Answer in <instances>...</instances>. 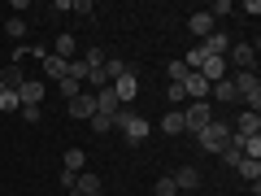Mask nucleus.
Instances as JSON below:
<instances>
[{
	"instance_id": "obj_27",
	"label": "nucleus",
	"mask_w": 261,
	"mask_h": 196,
	"mask_svg": "<svg viewBox=\"0 0 261 196\" xmlns=\"http://www.w3.org/2000/svg\"><path fill=\"white\" fill-rule=\"evenodd\" d=\"M5 35H9V39H22V35H27V22H22V18H9V22H5Z\"/></svg>"
},
{
	"instance_id": "obj_22",
	"label": "nucleus",
	"mask_w": 261,
	"mask_h": 196,
	"mask_svg": "<svg viewBox=\"0 0 261 196\" xmlns=\"http://www.w3.org/2000/svg\"><path fill=\"white\" fill-rule=\"evenodd\" d=\"M83 166H87V153L83 149H70V153H65V170H70V175H83Z\"/></svg>"
},
{
	"instance_id": "obj_13",
	"label": "nucleus",
	"mask_w": 261,
	"mask_h": 196,
	"mask_svg": "<svg viewBox=\"0 0 261 196\" xmlns=\"http://www.w3.org/2000/svg\"><path fill=\"white\" fill-rule=\"evenodd\" d=\"M53 57H61V61H74V57H79V39H74V35H57Z\"/></svg>"
},
{
	"instance_id": "obj_31",
	"label": "nucleus",
	"mask_w": 261,
	"mask_h": 196,
	"mask_svg": "<svg viewBox=\"0 0 261 196\" xmlns=\"http://www.w3.org/2000/svg\"><path fill=\"white\" fill-rule=\"evenodd\" d=\"M226 13H235V5H231V0H218V5H214V9H209V18H226Z\"/></svg>"
},
{
	"instance_id": "obj_2",
	"label": "nucleus",
	"mask_w": 261,
	"mask_h": 196,
	"mask_svg": "<svg viewBox=\"0 0 261 196\" xmlns=\"http://www.w3.org/2000/svg\"><path fill=\"white\" fill-rule=\"evenodd\" d=\"M231 83H235V101H244V105H248V113H257V109H261V83H257V70H240Z\"/></svg>"
},
{
	"instance_id": "obj_35",
	"label": "nucleus",
	"mask_w": 261,
	"mask_h": 196,
	"mask_svg": "<svg viewBox=\"0 0 261 196\" xmlns=\"http://www.w3.org/2000/svg\"><path fill=\"white\" fill-rule=\"evenodd\" d=\"M74 179H79V175H70V170H61V179H57V183H61L65 192H74Z\"/></svg>"
},
{
	"instance_id": "obj_15",
	"label": "nucleus",
	"mask_w": 261,
	"mask_h": 196,
	"mask_svg": "<svg viewBox=\"0 0 261 196\" xmlns=\"http://www.w3.org/2000/svg\"><path fill=\"white\" fill-rule=\"evenodd\" d=\"M235 135H261V113H240V122H235Z\"/></svg>"
},
{
	"instance_id": "obj_10",
	"label": "nucleus",
	"mask_w": 261,
	"mask_h": 196,
	"mask_svg": "<svg viewBox=\"0 0 261 196\" xmlns=\"http://www.w3.org/2000/svg\"><path fill=\"white\" fill-rule=\"evenodd\" d=\"M226 48H231V35H222V31H214V35L200 39V53L205 57H226Z\"/></svg>"
},
{
	"instance_id": "obj_7",
	"label": "nucleus",
	"mask_w": 261,
	"mask_h": 196,
	"mask_svg": "<svg viewBox=\"0 0 261 196\" xmlns=\"http://www.w3.org/2000/svg\"><path fill=\"white\" fill-rule=\"evenodd\" d=\"M183 96H187V101H209V83H205V75L187 70V75H183Z\"/></svg>"
},
{
	"instance_id": "obj_18",
	"label": "nucleus",
	"mask_w": 261,
	"mask_h": 196,
	"mask_svg": "<svg viewBox=\"0 0 261 196\" xmlns=\"http://www.w3.org/2000/svg\"><path fill=\"white\" fill-rule=\"evenodd\" d=\"M39 61H44V75H48V79H57V83L65 79V61H61V57L48 53V57H39Z\"/></svg>"
},
{
	"instance_id": "obj_32",
	"label": "nucleus",
	"mask_w": 261,
	"mask_h": 196,
	"mask_svg": "<svg viewBox=\"0 0 261 196\" xmlns=\"http://www.w3.org/2000/svg\"><path fill=\"white\" fill-rule=\"evenodd\" d=\"M166 96H170V105H183V101H187V96H183V83H170Z\"/></svg>"
},
{
	"instance_id": "obj_4",
	"label": "nucleus",
	"mask_w": 261,
	"mask_h": 196,
	"mask_svg": "<svg viewBox=\"0 0 261 196\" xmlns=\"http://www.w3.org/2000/svg\"><path fill=\"white\" fill-rule=\"evenodd\" d=\"M209 122H214V105H209V101H187V109H183V131H187V135L205 131Z\"/></svg>"
},
{
	"instance_id": "obj_6",
	"label": "nucleus",
	"mask_w": 261,
	"mask_h": 196,
	"mask_svg": "<svg viewBox=\"0 0 261 196\" xmlns=\"http://www.w3.org/2000/svg\"><path fill=\"white\" fill-rule=\"evenodd\" d=\"M226 61H235V70H252L257 65V48L252 44H231L226 48Z\"/></svg>"
},
{
	"instance_id": "obj_26",
	"label": "nucleus",
	"mask_w": 261,
	"mask_h": 196,
	"mask_svg": "<svg viewBox=\"0 0 261 196\" xmlns=\"http://www.w3.org/2000/svg\"><path fill=\"white\" fill-rule=\"evenodd\" d=\"M18 118H22V122H39V118H44V105H22Z\"/></svg>"
},
{
	"instance_id": "obj_17",
	"label": "nucleus",
	"mask_w": 261,
	"mask_h": 196,
	"mask_svg": "<svg viewBox=\"0 0 261 196\" xmlns=\"http://www.w3.org/2000/svg\"><path fill=\"white\" fill-rule=\"evenodd\" d=\"M170 179H174V187H200V170H196V166H183V170H174Z\"/></svg>"
},
{
	"instance_id": "obj_24",
	"label": "nucleus",
	"mask_w": 261,
	"mask_h": 196,
	"mask_svg": "<svg viewBox=\"0 0 261 196\" xmlns=\"http://www.w3.org/2000/svg\"><path fill=\"white\" fill-rule=\"evenodd\" d=\"M174 192H178V187H174V179H170V175H161L157 183H152V196H174Z\"/></svg>"
},
{
	"instance_id": "obj_20",
	"label": "nucleus",
	"mask_w": 261,
	"mask_h": 196,
	"mask_svg": "<svg viewBox=\"0 0 261 196\" xmlns=\"http://www.w3.org/2000/svg\"><path fill=\"white\" fill-rule=\"evenodd\" d=\"M235 170H240V175L248 179V183H261V161H252V157H240V166H235Z\"/></svg>"
},
{
	"instance_id": "obj_1",
	"label": "nucleus",
	"mask_w": 261,
	"mask_h": 196,
	"mask_svg": "<svg viewBox=\"0 0 261 196\" xmlns=\"http://www.w3.org/2000/svg\"><path fill=\"white\" fill-rule=\"evenodd\" d=\"M226 140H231V122H226V118H214L205 131H196V144H200V153H214V157L222 153Z\"/></svg>"
},
{
	"instance_id": "obj_9",
	"label": "nucleus",
	"mask_w": 261,
	"mask_h": 196,
	"mask_svg": "<svg viewBox=\"0 0 261 196\" xmlns=\"http://www.w3.org/2000/svg\"><path fill=\"white\" fill-rule=\"evenodd\" d=\"M100 187H105V183H100V175H92V170H83V175L74 179V192H70V196H105Z\"/></svg>"
},
{
	"instance_id": "obj_14",
	"label": "nucleus",
	"mask_w": 261,
	"mask_h": 196,
	"mask_svg": "<svg viewBox=\"0 0 261 196\" xmlns=\"http://www.w3.org/2000/svg\"><path fill=\"white\" fill-rule=\"evenodd\" d=\"M18 101H22V105H44V83H35V79H27V83L18 87Z\"/></svg>"
},
{
	"instance_id": "obj_8",
	"label": "nucleus",
	"mask_w": 261,
	"mask_h": 196,
	"mask_svg": "<svg viewBox=\"0 0 261 196\" xmlns=\"http://www.w3.org/2000/svg\"><path fill=\"white\" fill-rule=\"evenodd\" d=\"M65 109H70V118H87V122H92V113H96V96H92V92H79L74 101H65Z\"/></svg>"
},
{
	"instance_id": "obj_30",
	"label": "nucleus",
	"mask_w": 261,
	"mask_h": 196,
	"mask_svg": "<svg viewBox=\"0 0 261 196\" xmlns=\"http://www.w3.org/2000/svg\"><path fill=\"white\" fill-rule=\"evenodd\" d=\"M79 92H83V83H74V79H61V96H65V101H74Z\"/></svg>"
},
{
	"instance_id": "obj_16",
	"label": "nucleus",
	"mask_w": 261,
	"mask_h": 196,
	"mask_svg": "<svg viewBox=\"0 0 261 196\" xmlns=\"http://www.w3.org/2000/svg\"><path fill=\"white\" fill-rule=\"evenodd\" d=\"M226 101H235V83L231 79H222V83L209 87V105H226Z\"/></svg>"
},
{
	"instance_id": "obj_11",
	"label": "nucleus",
	"mask_w": 261,
	"mask_h": 196,
	"mask_svg": "<svg viewBox=\"0 0 261 196\" xmlns=\"http://www.w3.org/2000/svg\"><path fill=\"white\" fill-rule=\"evenodd\" d=\"M22 83H27V75H22V65H18V61H9L5 70H0V92H18Z\"/></svg>"
},
{
	"instance_id": "obj_28",
	"label": "nucleus",
	"mask_w": 261,
	"mask_h": 196,
	"mask_svg": "<svg viewBox=\"0 0 261 196\" xmlns=\"http://www.w3.org/2000/svg\"><path fill=\"white\" fill-rule=\"evenodd\" d=\"M92 131H96V135H109V131H113V118H105V113H92Z\"/></svg>"
},
{
	"instance_id": "obj_34",
	"label": "nucleus",
	"mask_w": 261,
	"mask_h": 196,
	"mask_svg": "<svg viewBox=\"0 0 261 196\" xmlns=\"http://www.w3.org/2000/svg\"><path fill=\"white\" fill-rule=\"evenodd\" d=\"M240 13H248V18H257V13H261V0H244V5H240Z\"/></svg>"
},
{
	"instance_id": "obj_5",
	"label": "nucleus",
	"mask_w": 261,
	"mask_h": 196,
	"mask_svg": "<svg viewBox=\"0 0 261 196\" xmlns=\"http://www.w3.org/2000/svg\"><path fill=\"white\" fill-rule=\"evenodd\" d=\"M113 96H118V105H122V109H126V105L130 101H135V96H140V79H135V70H130V65H126V75H122V79H113Z\"/></svg>"
},
{
	"instance_id": "obj_3",
	"label": "nucleus",
	"mask_w": 261,
	"mask_h": 196,
	"mask_svg": "<svg viewBox=\"0 0 261 196\" xmlns=\"http://www.w3.org/2000/svg\"><path fill=\"white\" fill-rule=\"evenodd\" d=\"M113 127L126 135V144H144V140H148V118H140V113H130V109L113 113Z\"/></svg>"
},
{
	"instance_id": "obj_25",
	"label": "nucleus",
	"mask_w": 261,
	"mask_h": 196,
	"mask_svg": "<svg viewBox=\"0 0 261 196\" xmlns=\"http://www.w3.org/2000/svg\"><path fill=\"white\" fill-rule=\"evenodd\" d=\"M0 109H5V113H18V109H22L18 92H0Z\"/></svg>"
},
{
	"instance_id": "obj_19",
	"label": "nucleus",
	"mask_w": 261,
	"mask_h": 196,
	"mask_svg": "<svg viewBox=\"0 0 261 196\" xmlns=\"http://www.w3.org/2000/svg\"><path fill=\"white\" fill-rule=\"evenodd\" d=\"M161 131H166V135H183V109H170L166 118H161Z\"/></svg>"
},
{
	"instance_id": "obj_29",
	"label": "nucleus",
	"mask_w": 261,
	"mask_h": 196,
	"mask_svg": "<svg viewBox=\"0 0 261 196\" xmlns=\"http://www.w3.org/2000/svg\"><path fill=\"white\" fill-rule=\"evenodd\" d=\"M70 9H74L79 18H92V13H96V5H92V0H70Z\"/></svg>"
},
{
	"instance_id": "obj_23",
	"label": "nucleus",
	"mask_w": 261,
	"mask_h": 196,
	"mask_svg": "<svg viewBox=\"0 0 261 196\" xmlns=\"http://www.w3.org/2000/svg\"><path fill=\"white\" fill-rule=\"evenodd\" d=\"M65 79H74V83H87V65H83V57L65 61Z\"/></svg>"
},
{
	"instance_id": "obj_21",
	"label": "nucleus",
	"mask_w": 261,
	"mask_h": 196,
	"mask_svg": "<svg viewBox=\"0 0 261 196\" xmlns=\"http://www.w3.org/2000/svg\"><path fill=\"white\" fill-rule=\"evenodd\" d=\"M100 70H105V79L113 83V79H122V75H126V61H122V57H105V65H100Z\"/></svg>"
},
{
	"instance_id": "obj_33",
	"label": "nucleus",
	"mask_w": 261,
	"mask_h": 196,
	"mask_svg": "<svg viewBox=\"0 0 261 196\" xmlns=\"http://www.w3.org/2000/svg\"><path fill=\"white\" fill-rule=\"evenodd\" d=\"M166 70H170V79H174V83H183V75H187V65H183V61H170Z\"/></svg>"
},
{
	"instance_id": "obj_12",
	"label": "nucleus",
	"mask_w": 261,
	"mask_h": 196,
	"mask_svg": "<svg viewBox=\"0 0 261 196\" xmlns=\"http://www.w3.org/2000/svg\"><path fill=\"white\" fill-rule=\"evenodd\" d=\"M187 31H192L196 39H205V35H214V31H218V22L209 18V13H192V18H187Z\"/></svg>"
}]
</instances>
